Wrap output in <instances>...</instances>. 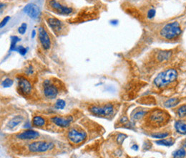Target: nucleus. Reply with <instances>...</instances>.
I'll use <instances>...</instances> for the list:
<instances>
[{"label":"nucleus","mask_w":186,"mask_h":158,"mask_svg":"<svg viewBox=\"0 0 186 158\" xmlns=\"http://www.w3.org/2000/svg\"><path fill=\"white\" fill-rule=\"evenodd\" d=\"M170 116L167 111L160 109H155L145 114V122L147 127L157 129L165 126L170 121Z\"/></svg>","instance_id":"1"},{"label":"nucleus","mask_w":186,"mask_h":158,"mask_svg":"<svg viewBox=\"0 0 186 158\" xmlns=\"http://www.w3.org/2000/svg\"><path fill=\"white\" fill-rule=\"evenodd\" d=\"M182 33V29L178 22L168 23L163 27L161 28L160 31V36L162 38L167 40H173L178 38Z\"/></svg>","instance_id":"2"},{"label":"nucleus","mask_w":186,"mask_h":158,"mask_svg":"<svg viewBox=\"0 0 186 158\" xmlns=\"http://www.w3.org/2000/svg\"><path fill=\"white\" fill-rule=\"evenodd\" d=\"M178 77V73L173 68L167 69L159 73L154 80V84L157 87L163 88L175 81Z\"/></svg>","instance_id":"3"},{"label":"nucleus","mask_w":186,"mask_h":158,"mask_svg":"<svg viewBox=\"0 0 186 158\" xmlns=\"http://www.w3.org/2000/svg\"><path fill=\"white\" fill-rule=\"evenodd\" d=\"M68 139L74 144H82L87 139V133L80 127H72L68 132Z\"/></svg>","instance_id":"4"},{"label":"nucleus","mask_w":186,"mask_h":158,"mask_svg":"<svg viewBox=\"0 0 186 158\" xmlns=\"http://www.w3.org/2000/svg\"><path fill=\"white\" fill-rule=\"evenodd\" d=\"M55 147L52 142L36 141L28 144V150L32 153H42L52 150Z\"/></svg>","instance_id":"5"},{"label":"nucleus","mask_w":186,"mask_h":158,"mask_svg":"<svg viewBox=\"0 0 186 158\" xmlns=\"http://www.w3.org/2000/svg\"><path fill=\"white\" fill-rule=\"evenodd\" d=\"M45 20H46L47 25L51 28L52 30L54 32V33L57 35H60L63 33L65 29V25L63 22H62L60 19L56 18L53 16L45 17Z\"/></svg>","instance_id":"6"},{"label":"nucleus","mask_w":186,"mask_h":158,"mask_svg":"<svg viewBox=\"0 0 186 158\" xmlns=\"http://www.w3.org/2000/svg\"><path fill=\"white\" fill-rule=\"evenodd\" d=\"M47 4L49 10L59 14L69 15L73 12L72 7L64 6L57 0H47Z\"/></svg>","instance_id":"7"},{"label":"nucleus","mask_w":186,"mask_h":158,"mask_svg":"<svg viewBox=\"0 0 186 158\" xmlns=\"http://www.w3.org/2000/svg\"><path fill=\"white\" fill-rule=\"evenodd\" d=\"M42 87L45 96L49 99H55L59 94L57 86L49 79H46L43 81Z\"/></svg>","instance_id":"8"},{"label":"nucleus","mask_w":186,"mask_h":158,"mask_svg":"<svg viewBox=\"0 0 186 158\" xmlns=\"http://www.w3.org/2000/svg\"><path fill=\"white\" fill-rule=\"evenodd\" d=\"M38 38L41 46L45 51L50 49L52 44L50 36L43 26H40L38 28Z\"/></svg>","instance_id":"9"},{"label":"nucleus","mask_w":186,"mask_h":158,"mask_svg":"<svg viewBox=\"0 0 186 158\" xmlns=\"http://www.w3.org/2000/svg\"><path fill=\"white\" fill-rule=\"evenodd\" d=\"M17 79H18L19 91L25 96L31 94L32 90L31 83L26 78L22 76L19 77Z\"/></svg>","instance_id":"10"},{"label":"nucleus","mask_w":186,"mask_h":158,"mask_svg":"<svg viewBox=\"0 0 186 158\" xmlns=\"http://www.w3.org/2000/svg\"><path fill=\"white\" fill-rule=\"evenodd\" d=\"M51 122L56 126L61 127V128H68L70 126L71 123L72 122V117L70 116H67V117L55 116L51 118Z\"/></svg>","instance_id":"11"},{"label":"nucleus","mask_w":186,"mask_h":158,"mask_svg":"<svg viewBox=\"0 0 186 158\" xmlns=\"http://www.w3.org/2000/svg\"><path fill=\"white\" fill-rule=\"evenodd\" d=\"M23 10L32 19H37L40 14V8L34 4L30 3L27 4Z\"/></svg>","instance_id":"12"},{"label":"nucleus","mask_w":186,"mask_h":158,"mask_svg":"<svg viewBox=\"0 0 186 158\" xmlns=\"http://www.w3.org/2000/svg\"><path fill=\"white\" fill-rule=\"evenodd\" d=\"M40 136L37 132L33 131V130H26L22 132L17 134L16 137L19 140H35Z\"/></svg>","instance_id":"13"},{"label":"nucleus","mask_w":186,"mask_h":158,"mask_svg":"<svg viewBox=\"0 0 186 158\" xmlns=\"http://www.w3.org/2000/svg\"><path fill=\"white\" fill-rule=\"evenodd\" d=\"M171 55H172L171 51H159L156 56L157 60L159 63L166 62L170 59V57H171Z\"/></svg>","instance_id":"14"},{"label":"nucleus","mask_w":186,"mask_h":158,"mask_svg":"<svg viewBox=\"0 0 186 158\" xmlns=\"http://www.w3.org/2000/svg\"><path fill=\"white\" fill-rule=\"evenodd\" d=\"M23 120H24V118L22 116H21V115L15 116L14 117H13L12 120H11L10 122H8V124H7L8 128L10 129H14L15 127L19 126V125L20 124L21 122H22Z\"/></svg>","instance_id":"15"},{"label":"nucleus","mask_w":186,"mask_h":158,"mask_svg":"<svg viewBox=\"0 0 186 158\" xmlns=\"http://www.w3.org/2000/svg\"><path fill=\"white\" fill-rule=\"evenodd\" d=\"M32 125L35 127H42L46 124V120L41 116H35L32 119Z\"/></svg>","instance_id":"16"},{"label":"nucleus","mask_w":186,"mask_h":158,"mask_svg":"<svg viewBox=\"0 0 186 158\" xmlns=\"http://www.w3.org/2000/svg\"><path fill=\"white\" fill-rule=\"evenodd\" d=\"M175 128L178 133L185 135L186 134V122L184 121H177L175 124Z\"/></svg>","instance_id":"17"},{"label":"nucleus","mask_w":186,"mask_h":158,"mask_svg":"<svg viewBox=\"0 0 186 158\" xmlns=\"http://www.w3.org/2000/svg\"><path fill=\"white\" fill-rule=\"evenodd\" d=\"M179 101H179L178 99L172 98V99H168L167 101H165V104L164 105H165V107L166 108H171L178 104V103H179Z\"/></svg>","instance_id":"18"},{"label":"nucleus","mask_w":186,"mask_h":158,"mask_svg":"<svg viewBox=\"0 0 186 158\" xmlns=\"http://www.w3.org/2000/svg\"><path fill=\"white\" fill-rule=\"evenodd\" d=\"M147 114V112L145 111H142V110H140V111H136L135 114L132 115V119L133 120H140L144 116H145V114Z\"/></svg>","instance_id":"19"},{"label":"nucleus","mask_w":186,"mask_h":158,"mask_svg":"<svg viewBox=\"0 0 186 158\" xmlns=\"http://www.w3.org/2000/svg\"><path fill=\"white\" fill-rule=\"evenodd\" d=\"M20 40L17 36L11 37V45H10V51H14L17 47V43Z\"/></svg>","instance_id":"20"},{"label":"nucleus","mask_w":186,"mask_h":158,"mask_svg":"<svg viewBox=\"0 0 186 158\" xmlns=\"http://www.w3.org/2000/svg\"><path fill=\"white\" fill-rule=\"evenodd\" d=\"M177 113H178L179 117L180 118L186 117V105H183L181 106L180 107H179Z\"/></svg>","instance_id":"21"},{"label":"nucleus","mask_w":186,"mask_h":158,"mask_svg":"<svg viewBox=\"0 0 186 158\" xmlns=\"http://www.w3.org/2000/svg\"><path fill=\"white\" fill-rule=\"evenodd\" d=\"M65 106H66L65 101L60 99L57 100V101H56L55 103V109H64V107H65Z\"/></svg>","instance_id":"22"},{"label":"nucleus","mask_w":186,"mask_h":158,"mask_svg":"<svg viewBox=\"0 0 186 158\" xmlns=\"http://www.w3.org/2000/svg\"><path fill=\"white\" fill-rule=\"evenodd\" d=\"M186 155V151L184 149H180L176 151L173 153V157H184Z\"/></svg>","instance_id":"23"},{"label":"nucleus","mask_w":186,"mask_h":158,"mask_svg":"<svg viewBox=\"0 0 186 158\" xmlns=\"http://www.w3.org/2000/svg\"><path fill=\"white\" fill-rule=\"evenodd\" d=\"M156 143L157 144H160V145H164V146H172V144H174V142L172 141H170V140H158V141L156 142Z\"/></svg>","instance_id":"24"},{"label":"nucleus","mask_w":186,"mask_h":158,"mask_svg":"<svg viewBox=\"0 0 186 158\" xmlns=\"http://www.w3.org/2000/svg\"><path fill=\"white\" fill-rule=\"evenodd\" d=\"M13 83H14V81H13L12 79H9V78H6V79H4L3 82H2V85L4 88H8L12 86L13 85Z\"/></svg>","instance_id":"25"},{"label":"nucleus","mask_w":186,"mask_h":158,"mask_svg":"<svg viewBox=\"0 0 186 158\" xmlns=\"http://www.w3.org/2000/svg\"><path fill=\"white\" fill-rule=\"evenodd\" d=\"M14 51H17L21 55H26V53H27V49L24 46H22V45H19V46L16 47Z\"/></svg>","instance_id":"26"},{"label":"nucleus","mask_w":186,"mask_h":158,"mask_svg":"<svg viewBox=\"0 0 186 158\" xmlns=\"http://www.w3.org/2000/svg\"><path fill=\"white\" fill-rule=\"evenodd\" d=\"M169 135V134L168 132H163V133H155L152 134L151 136L153 138H156V139H163V138L167 137Z\"/></svg>","instance_id":"27"},{"label":"nucleus","mask_w":186,"mask_h":158,"mask_svg":"<svg viewBox=\"0 0 186 158\" xmlns=\"http://www.w3.org/2000/svg\"><path fill=\"white\" fill-rule=\"evenodd\" d=\"M27 23L23 22L20 25V27H19V28H18V32L20 34H25L26 31H27Z\"/></svg>","instance_id":"28"},{"label":"nucleus","mask_w":186,"mask_h":158,"mask_svg":"<svg viewBox=\"0 0 186 158\" xmlns=\"http://www.w3.org/2000/svg\"><path fill=\"white\" fill-rule=\"evenodd\" d=\"M155 14H156L155 10H154V9H150V10H149L148 12H147V17H148V19H153V17L155 16Z\"/></svg>","instance_id":"29"},{"label":"nucleus","mask_w":186,"mask_h":158,"mask_svg":"<svg viewBox=\"0 0 186 158\" xmlns=\"http://www.w3.org/2000/svg\"><path fill=\"white\" fill-rule=\"evenodd\" d=\"M127 138V136L125 135H122V134H120L117 137V142L118 144H122V142H124V140Z\"/></svg>","instance_id":"30"},{"label":"nucleus","mask_w":186,"mask_h":158,"mask_svg":"<svg viewBox=\"0 0 186 158\" xmlns=\"http://www.w3.org/2000/svg\"><path fill=\"white\" fill-rule=\"evenodd\" d=\"M10 16H6L4 17V18L3 19V20H2L1 22V25H0V27L1 28H3L4 26H5L6 25V23L8 22L9 21H10Z\"/></svg>","instance_id":"31"},{"label":"nucleus","mask_w":186,"mask_h":158,"mask_svg":"<svg viewBox=\"0 0 186 158\" xmlns=\"http://www.w3.org/2000/svg\"><path fill=\"white\" fill-rule=\"evenodd\" d=\"M25 73H27V75H32V73H33V68H32V66H29L27 69H26Z\"/></svg>","instance_id":"32"},{"label":"nucleus","mask_w":186,"mask_h":158,"mask_svg":"<svg viewBox=\"0 0 186 158\" xmlns=\"http://www.w3.org/2000/svg\"><path fill=\"white\" fill-rule=\"evenodd\" d=\"M131 149H132V150H138V146L137 145V144H134V145L131 147Z\"/></svg>","instance_id":"33"},{"label":"nucleus","mask_w":186,"mask_h":158,"mask_svg":"<svg viewBox=\"0 0 186 158\" xmlns=\"http://www.w3.org/2000/svg\"><path fill=\"white\" fill-rule=\"evenodd\" d=\"M35 35H36V30H33V31H32V38H34V37H35Z\"/></svg>","instance_id":"34"},{"label":"nucleus","mask_w":186,"mask_h":158,"mask_svg":"<svg viewBox=\"0 0 186 158\" xmlns=\"http://www.w3.org/2000/svg\"><path fill=\"white\" fill-rule=\"evenodd\" d=\"M30 127H31V125H30V124H29V122L27 123V124H25V126H24V127H25V128H26V127H27V128H29Z\"/></svg>","instance_id":"35"},{"label":"nucleus","mask_w":186,"mask_h":158,"mask_svg":"<svg viewBox=\"0 0 186 158\" xmlns=\"http://www.w3.org/2000/svg\"><path fill=\"white\" fill-rule=\"evenodd\" d=\"M184 146L185 147H186V140L185 141V143H184Z\"/></svg>","instance_id":"36"}]
</instances>
